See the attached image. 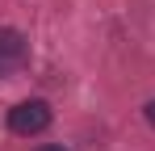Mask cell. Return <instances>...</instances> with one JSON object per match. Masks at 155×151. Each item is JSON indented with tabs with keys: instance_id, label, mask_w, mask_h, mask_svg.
<instances>
[{
	"instance_id": "1",
	"label": "cell",
	"mask_w": 155,
	"mask_h": 151,
	"mask_svg": "<svg viewBox=\"0 0 155 151\" xmlns=\"http://www.w3.org/2000/svg\"><path fill=\"white\" fill-rule=\"evenodd\" d=\"M54 122L51 105L42 97H29V101H17L13 109H8V130L17 134V139H34V134H46Z\"/></svg>"
},
{
	"instance_id": "2",
	"label": "cell",
	"mask_w": 155,
	"mask_h": 151,
	"mask_svg": "<svg viewBox=\"0 0 155 151\" xmlns=\"http://www.w3.org/2000/svg\"><path fill=\"white\" fill-rule=\"evenodd\" d=\"M25 63H29V42H25V34L0 25V80L17 76Z\"/></svg>"
},
{
	"instance_id": "3",
	"label": "cell",
	"mask_w": 155,
	"mask_h": 151,
	"mask_svg": "<svg viewBox=\"0 0 155 151\" xmlns=\"http://www.w3.org/2000/svg\"><path fill=\"white\" fill-rule=\"evenodd\" d=\"M143 113H147V122H151V130H155V101H147V109H143Z\"/></svg>"
},
{
	"instance_id": "4",
	"label": "cell",
	"mask_w": 155,
	"mask_h": 151,
	"mask_svg": "<svg viewBox=\"0 0 155 151\" xmlns=\"http://www.w3.org/2000/svg\"><path fill=\"white\" fill-rule=\"evenodd\" d=\"M34 151H67V147H59V143H42V147H34Z\"/></svg>"
}]
</instances>
